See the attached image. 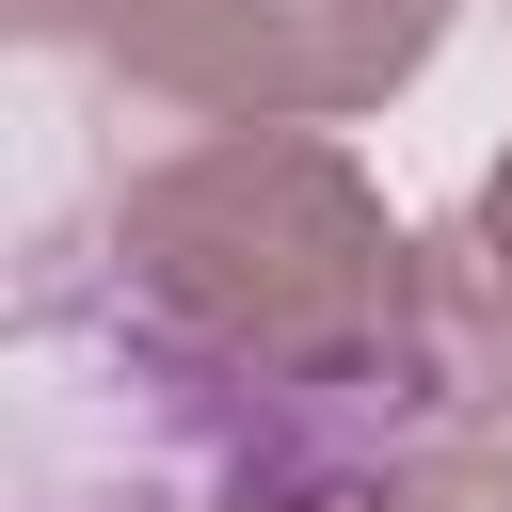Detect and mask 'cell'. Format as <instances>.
<instances>
[{
  "instance_id": "3957f363",
  "label": "cell",
  "mask_w": 512,
  "mask_h": 512,
  "mask_svg": "<svg viewBox=\"0 0 512 512\" xmlns=\"http://www.w3.org/2000/svg\"><path fill=\"white\" fill-rule=\"evenodd\" d=\"M416 384L448 432L512 448V256L480 240V208L416 224Z\"/></svg>"
},
{
  "instance_id": "7a4b0ae2",
  "label": "cell",
  "mask_w": 512,
  "mask_h": 512,
  "mask_svg": "<svg viewBox=\"0 0 512 512\" xmlns=\"http://www.w3.org/2000/svg\"><path fill=\"white\" fill-rule=\"evenodd\" d=\"M0 16L176 128H352L448 48V0H0Z\"/></svg>"
},
{
  "instance_id": "8992f818",
  "label": "cell",
  "mask_w": 512,
  "mask_h": 512,
  "mask_svg": "<svg viewBox=\"0 0 512 512\" xmlns=\"http://www.w3.org/2000/svg\"><path fill=\"white\" fill-rule=\"evenodd\" d=\"M256 512H368V480H352V496H256Z\"/></svg>"
},
{
  "instance_id": "5b68a950",
  "label": "cell",
  "mask_w": 512,
  "mask_h": 512,
  "mask_svg": "<svg viewBox=\"0 0 512 512\" xmlns=\"http://www.w3.org/2000/svg\"><path fill=\"white\" fill-rule=\"evenodd\" d=\"M464 208H480V240H496V256H512V144H496V176H480V192H464Z\"/></svg>"
},
{
  "instance_id": "6da1fadb",
  "label": "cell",
  "mask_w": 512,
  "mask_h": 512,
  "mask_svg": "<svg viewBox=\"0 0 512 512\" xmlns=\"http://www.w3.org/2000/svg\"><path fill=\"white\" fill-rule=\"evenodd\" d=\"M32 352L160 448L208 512L352 496L432 448L416 384V224H384L336 128H176L112 160L16 272Z\"/></svg>"
},
{
  "instance_id": "277c9868",
  "label": "cell",
  "mask_w": 512,
  "mask_h": 512,
  "mask_svg": "<svg viewBox=\"0 0 512 512\" xmlns=\"http://www.w3.org/2000/svg\"><path fill=\"white\" fill-rule=\"evenodd\" d=\"M368 512H512V448H480V432H432V448L368 464Z\"/></svg>"
}]
</instances>
